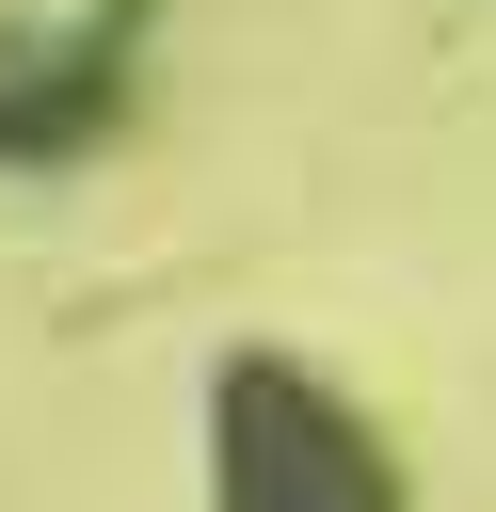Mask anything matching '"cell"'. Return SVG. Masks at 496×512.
Listing matches in <instances>:
<instances>
[{
  "instance_id": "obj_1",
  "label": "cell",
  "mask_w": 496,
  "mask_h": 512,
  "mask_svg": "<svg viewBox=\"0 0 496 512\" xmlns=\"http://www.w3.org/2000/svg\"><path fill=\"white\" fill-rule=\"evenodd\" d=\"M208 496H224V512H400L384 448H368L304 368H272V352L208 384Z\"/></svg>"
}]
</instances>
